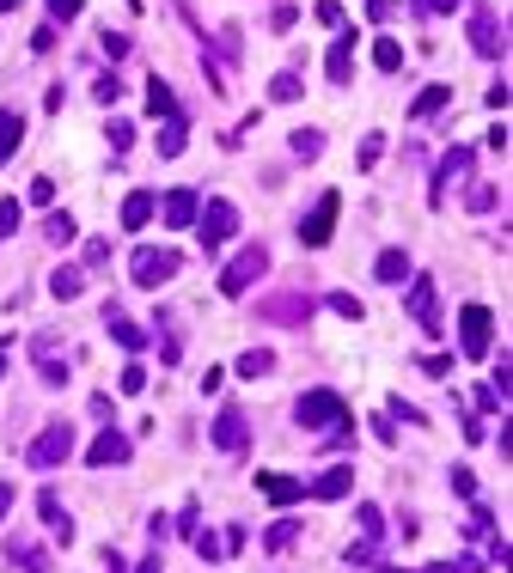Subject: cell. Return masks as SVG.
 <instances>
[{
  "label": "cell",
  "instance_id": "6da1fadb",
  "mask_svg": "<svg viewBox=\"0 0 513 573\" xmlns=\"http://www.w3.org/2000/svg\"><path fill=\"white\" fill-rule=\"evenodd\" d=\"M294 421H300L306 434H330V427L348 421V403H342L337 391H324V384H318V391H306V397L294 403Z\"/></svg>",
  "mask_w": 513,
  "mask_h": 573
},
{
  "label": "cell",
  "instance_id": "bcb514c9",
  "mask_svg": "<svg viewBox=\"0 0 513 573\" xmlns=\"http://www.w3.org/2000/svg\"><path fill=\"white\" fill-rule=\"evenodd\" d=\"M452 488H458V494H465V501H477V476L465 470V464H458V470H452Z\"/></svg>",
  "mask_w": 513,
  "mask_h": 573
},
{
  "label": "cell",
  "instance_id": "681fc988",
  "mask_svg": "<svg viewBox=\"0 0 513 573\" xmlns=\"http://www.w3.org/2000/svg\"><path fill=\"white\" fill-rule=\"evenodd\" d=\"M196 555H202V561H220V537H208V531H196Z\"/></svg>",
  "mask_w": 513,
  "mask_h": 573
},
{
  "label": "cell",
  "instance_id": "30bf717a",
  "mask_svg": "<svg viewBox=\"0 0 513 573\" xmlns=\"http://www.w3.org/2000/svg\"><path fill=\"white\" fill-rule=\"evenodd\" d=\"M465 171H471V147H446V153H440V165H434V190H428V202L440 207V202H446V190H452V183L465 177Z\"/></svg>",
  "mask_w": 513,
  "mask_h": 573
},
{
  "label": "cell",
  "instance_id": "11a10c76",
  "mask_svg": "<svg viewBox=\"0 0 513 573\" xmlns=\"http://www.w3.org/2000/svg\"><path fill=\"white\" fill-rule=\"evenodd\" d=\"M489 110H508V73H501V80L489 86Z\"/></svg>",
  "mask_w": 513,
  "mask_h": 573
},
{
  "label": "cell",
  "instance_id": "be15d7a7",
  "mask_svg": "<svg viewBox=\"0 0 513 573\" xmlns=\"http://www.w3.org/2000/svg\"><path fill=\"white\" fill-rule=\"evenodd\" d=\"M13 6H19V0H0V13H13Z\"/></svg>",
  "mask_w": 513,
  "mask_h": 573
},
{
  "label": "cell",
  "instance_id": "603a6c76",
  "mask_svg": "<svg viewBox=\"0 0 513 573\" xmlns=\"http://www.w3.org/2000/svg\"><path fill=\"white\" fill-rule=\"evenodd\" d=\"M153 207H159V196H153V190H135V196L123 202V232H141V226L153 220Z\"/></svg>",
  "mask_w": 513,
  "mask_h": 573
},
{
  "label": "cell",
  "instance_id": "ac0fdd59",
  "mask_svg": "<svg viewBox=\"0 0 513 573\" xmlns=\"http://www.w3.org/2000/svg\"><path fill=\"white\" fill-rule=\"evenodd\" d=\"M324 73H330V86H348V80H355V31H337V43H330V62H324Z\"/></svg>",
  "mask_w": 513,
  "mask_h": 573
},
{
  "label": "cell",
  "instance_id": "d590c367",
  "mask_svg": "<svg viewBox=\"0 0 513 573\" xmlns=\"http://www.w3.org/2000/svg\"><path fill=\"white\" fill-rule=\"evenodd\" d=\"M104 140H110V153H129V147H135V122H123V116H116V122L104 129Z\"/></svg>",
  "mask_w": 513,
  "mask_h": 573
},
{
  "label": "cell",
  "instance_id": "6f0895ef",
  "mask_svg": "<svg viewBox=\"0 0 513 573\" xmlns=\"http://www.w3.org/2000/svg\"><path fill=\"white\" fill-rule=\"evenodd\" d=\"M31 49H37V55H49V49H56V25H43V31L31 37Z\"/></svg>",
  "mask_w": 513,
  "mask_h": 573
},
{
  "label": "cell",
  "instance_id": "7dc6e473",
  "mask_svg": "<svg viewBox=\"0 0 513 573\" xmlns=\"http://www.w3.org/2000/svg\"><path fill=\"white\" fill-rule=\"evenodd\" d=\"M31 202H37V207L56 202V177H37V183H31Z\"/></svg>",
  "mask_w": 513,
  "mask_h": 573
},
{
  "label": "cell",
  "instance_id": "52a82bcc",
  "mask_svg": "<svg viewBox=\"0 0 513 573\" xmlns=\"http://www.w3.org/2000/svg\"><path fill=\"white\" fill-rule=\"evenodd\" d=\"M489 336H495V311H489V305H465V311H458V348H465L471 360H483V354H489Z\"/></svg>",
  "mask_w": 513,
  "mask_h": 573
},
{
  "label": "cell",
  "instance_id": "8992f818",
  "mask_svg": "<svg viewBox=\"0 0 513 573\" xmlns=\"http://www.w3.org/2000/svg\"><path fill=\"white\" fill-rule=\"evenodd\" d=\"M471 49H477L483 62H501L508 55V25L495 19V6H477L471 13Z\"/></svg>",
  "mask_w": 513,
  "mask_h": 573
},
{
  "label": "cell",
  "instance_id": "9c48e42d",
  "mask_svg": "<svg viewBox=\"0 0 513 573\" xmlns=\"http://www.w3.org/2000/svg\"><path fill=\"white\" fill-rule=\"evenodd\" d=\"M171 274H177V250H166V244H141L135 250V287L159 293V281H171Z\"/></svg>",
  "mask_w": 513,
  "mask_h": 573
},
{
  "label": "cell",
  "instance_id": "7402d4cb",
  "mask_svg": "<svg viewBox=\"0 0 513 573\" xmlns=\"http://www.w3.org/2000/svg\"><path fill=\"white\" fill-rule=\"evenodd\" d=\"M373 274L385 281V287H398V281H410L415 274V263H410V250H379V263H373Z\"/></svg>",
  "mask_w": 513,
  "mask_h": 573
},
{
  "label": "cell",
  "instance_id": "f6af8a7d",
  "mask_svg": "<svg viewBox=\"0 0 513 573\" xmlns=\"http://www.w3.org/2000/svg\"><path fill=\"white\" fill-rule=\"evenodd\" d=\"M508 403V397H501V391H495V384H477V409L483 415H495V409Z\"/></svg>",
  "mask_w": 513,
  "mask_h": 573
},
{
  "label": "cell",
  "instance_id": "4fadbf2b",
  "mask_svg": "<svg viewBox=\"0 0 513 573\" xmlns=\"http://www.w3.org/2000/svg\"><path fill=\"white\" fill-rule=\"evenodd\" d=\"M159 214H166L171 232H184V226H196V214H202V196H196V190H171L166 202H159Z\"/></svg>",
  "mask_w": 513,
  "mask_h": 573
},
{
  "label": "cell",
  "instance_id": "f1b7e54d",
  "mask_svg": "<svg viewBox=\"0 0 513 573\" xmlns=\"http://www.w3.org/2000/svg\"><path fill=\"white\" fill-rule=\"evenodd\" d=\"M269 372H275L269 348H244V354H239V378H269Z\"/></svg>",
  "mask_w": 513,
  "mask_h": 573
},
{
  "label": "cell",
  "instance_id": "44dd1931",
  "mask_svg": "<svg viewBox=\"0 0 513 573\" xmlns=\"http://www.w3.org/2000/svg\"><path fill=\"white\" fill-rule=\"evenodd\" d=\"M6 561H13V568H25V573H49V555H43L31 537H19V531L6 537Z\"/></svg>",
  "mask_w": 513,
  "mask_h": 573
},
{
  "label": "cell",
  "instance_id": "7a4b0ae2",
  "mask_svg": "<svg viewBox=\"0 0 513 573\" xmlns=\"http://www.w3.org/2000/svg\"><path fill=\"white\" fill-rule=\"evenodd\" d=\"M263 274H269V250H263V244H244L239 257L220 269V293H227V299H244L251 281H263Z\"/></svg>",
  "mask_w": 513,
  "mask_h": 573
},
{
  "label": "cell",
  "instance_id": "60d3db41",
  "mask_svg": "<svg viewBox=\"0 0 513 573\" xmlns=\"http://www.w3.org/2000/svg\"><path fill=\"white\" fill-rule=\"evenodd\" d=\"M312 13H318V25H330V31H342V0H318Z\"/></svg>",
  "mask_w": 513,
  "mask_h": 573
},
{
  "label": "cell",
  "instance_id": "680465c9",
  "mask_svg": "<svg viewBox=\"0 0 513 573\" xmlns=\"http://www.w3.org/2000/svg\"><path fill=\"white\" fill-rule=\"evenodd\" d=\"M239 549H244V531H239V525H233V531L220 537V555H239Z\"/></svg>",
  "mask_w": 513,
  "mask_h": 573
},
{
  "label": "cell",
  "instance_id": "ffe728a7",
  "mask_svg": "<svg viewBox=\"0 0 513 573\" xmlns=\"http://www.w3.org/2000/svg\"><path fill=\"white\" fill-rule=\"evenodd\" d=\"M312 501H342V494H355V470L348 464H337V470H324L318 482H306Z\"/></svg>",
  "mask_w": 513,
  "mask_h": 573
},
{
  "label": "cell",
  "instance_id": "d4e9b609",
  "mask_svg": "<svg viewBox=\"0 0 513 573\" xmlns=\"http://www.w3.org/2000/svg\"><path fill=\"white\" fill-rule=\"evenodd\" d=\"M19 140H25V116L19 110H0V165L19 153Z\"/></svg>",
  "mask_w": 513,
  "mask_h": 573
},
{
  "label": "cell",
  "instance_id": "e575fe53",
  "mask_svg": "<svg viewBox=\"0 0 513 573\" xmlns=\"http://www.w3.org/2000/svg\"><path fill=\"white\" fill-rule=\"evenodd\" d=\"M294 537H300V525H294V518H275L269 531H263V543H269V549H294Z\"/></svg>",
  "mask_w": 513,
  "mask_h": 573
},
{
  "label": "cell",
  "instance_id": "ba28073f",
  "mask_svg": "<svg viewBox=\"0 0 513 573\" xmlns=\"http://www.w3.org/2000/svg\"><path fill=\"white\" fill-rule=\"evenodd\" d=\"M404 305H410V317L428 330V336H440V293H434V281H428V274H410Z\"/></svg>",
  "mask_w": 513,
  "mask_h": 573
},
{
  "label": "cell",
  "instance_id": "484cf974",
  "mask_svg": "<svg viewBox=\"0 0 513 573\" xmlns=\"http://www.w3.org/2000/svg\"><path fill=\"white\" fill-rule=\"evenodd\" d=\"M49 293H56V299H80V293H86V274L62 263V269L49 274Z\"/></svg>",
  "mask_w": 513,
  "mask_h": 573
},
{
  "label": "cell",
  "instance_id": "9a60e30c",
  "mask_svg": "<svg viewBox=\"0 0 513 573\" xmlns=\"http://www.w3.org/2000/svg\"><path fill=\"white\" fill-rule=\"evenodd\" d=\"M37 512H43V525H49V537L62 543V549H68L73 543V518H68V506L56 501V488H43V494H37Z\"/></svg>",
  "mask_w": 513,
  "mask_h": 573
},
{
  "label": "cell",
  "instance_id": "f546056e",
  "mask_svg": "<svg viewBox=\"0 0 513 573\" xmlns=\"http://www.w3.org/2000/svg\"><path fill=\"white\" fill-rule=\"evenodd\" d=\"M373 68L379 73H398V68H404V43H398V37H379V43H373Z\"/></svg>",
  "mask_w": 513,
  "mask_h": 573
},
{
  "label": "cell",
  "instance_id": "1f68e13d",
  "mask_svg": "<svg viewBox=\"0 0 513 573\" xmlns=\"http://www.w3.org/2000/svg\"><path fill=\"white\" fill-rule=\"evenodd\" d=\"M355 518H361V537H367V543L385 537V512H379L373 501H361V506H355Z\"/></svg>",
  "mask_w": 513,
  "mask_h": 573
},
{
  "label": "cell",
  "instance_id": "277c9868",
  "mask_svg": "<svg viewBox=\"0 0 513 573\" xmlns=\"http://www.w3.org/2000/svg\"><path fill=\"white\" fill-rule=\"evenodd\" d=\"M233 232H239V207L214 196V202L196 214V238H202V250H220V244H227Z\"/></svg>",
  "mask_w": 513,
  "mask_h": 573
},
{
  "label": "cell",
  "instance_id": "5b68a950",
  "mask_svg": "<svg viewBox=\"0 0 513 573\" xmlns=\"http://www.w3.org/2000/svg\"><path fill=\"white\" fill-rule=\"evenodd\" d=\"M337 214H342V196H337V190H324V196H318V207L300 220V244H306V250H324V244H330V232H337Z\"/></svg>",
  "mask_w": 513,
  "mask_h": 573
},
{
  "label": "cell",
  "instance_id": "8fae6325",
  "mask_svg": "<svg viewBox=\"0 0 513 573\" xmlns=\"http://www.w3.org/2000/svg\"><path fill=\"white\" fill-rule=\"evenodd\" d=\"M86 464L92 470H110V464H129V434H116V427H104L92 445H86Z\"/></svg>",
  "mask_w": 513,
  "mask_h": 573
},
{
  "label": "cell",
  "instance_id": "4dcf8cb0",
  "mask_svg": "<svg viewBox=\"0 0 513 573\" xmlns=\"http://www.w3.org/2000/svg\"><path fill=\"white\" fill-rule=\"evenodd\" d=\"M269 98H275V104H300V98H306L300 73H294V68H287V73H275V80H269Z\"/></svg>",
  "mask_w": 513,
  "mask_h": 573
},
{
  "label": "cell",
  "instance_id": "f35d334b",
  "mask_svg": "<svg viewBox=\"0 0 513 573\" xmlns=\"http://www.w3.org/2000/svg\"><path fill=\"white\" fill-rule=\"evenodd\" d=\"M116 391H123V397H141V391H147V367H123V378H116Z\"/></svg>",
  "mask_w": 513,
  "mask_h": 573
},
{
  "label": "cell",
  "instance_id": "c3c4849f",
  "mask_svg": "<svg viewBox=\"0 0 513 573\" xmlns=\"http://www.w3.org/2000/svg\"><path fill=\"white\" fill-rule=\"evenodd\" d=\"M19 232V202H0V238Z\"/></svg>",
  "mask_w": 513,
  "mask_h": 573
},
{
  "label": "cell",
  "instance_id": "db71d44e",
  "mask_svg": "<svg viewBox=\"0 0 513 573\" xmlns=\"http://www.w3.org/2000/svg\"><path fill=\"white\" fill-rule=\"evenodd\" d=\"M294 19H300V6H275L269 25H275V31H294Z\"/></svg>",
  "mask_w": 513,
  "mask_h": 573
},
{
  "label": "cell",
  "instance_id": "e0dca14e",
  "mask_svg": "<svg viewBox=\"0 0 513 573\" xmlns=\"http://www.w3.org/2000/svg\"><path fill=\"white\" fill-rule=\"evenodd\" d=\"M244 409H220V421H214V445H220V451H227V458H239L244 451Z\"/></svg>",
  "mask_w": 513,
  "mask_h": 573
},
{
  "label": "cell",
  "instance_id": "91938a15",
  "mask_svg": "<svg viewBox=\"0 0 513 573\" xmlns=\"http://www.w3.org/2000/svg\"><path fill=\"white\" fill-rule=\"evenodd\" d=\"M367 13H373V19H391V13H398V0H367Z\"/></svg>",
  "mask_w": 513,
  "mask_h": 573
},
{
  "label": "cell",
  "instance_id": "4316f807",
  "mask_svg": "<svg viewBox=\"0 0 513 573\" xmlns=\"http://www.w3.org/2000/svg\"><path fill=\"white\" fill-rule=\"evenodd\" d=\"M147 116H177V98H171V86L159 80V73L147 80Z\"/></svg>",
  "mask_w": 513,
  "mask_h": 573
},
{
  "label": "cell",
  "instance_id": "74e56055",
  "mask_svg": "<svg viewBox=\"0 0 513 573\" xmlns=\"http://www.w3.org/2000/svg\"><path fill=\"white\" fill-rule=\"evenodd\" d=\"M330 311H337V317H348V324H361V317H367V305L355 299V293H330Z\"/></svg>",
  "mask_w": 513,
  "mask_h": 573
},
{
  "label": "cell",
  "instance_id": "f907efd6",
  "mask_svg": "<svg viewBox=\"0 0 513 573\" xmlns=\"http://www.w3.org/2000/svg\"><path fill=\"white\" fill-rule=\"evenodd\" d=\"M86 269H110V244H86Z\"/></svg>",
  "mask_w": 513,
  "mask_h": 573
},
{
  "label": "cell",
  "instance_id": "6125c7cd",
  "mask_svg": "<svg viewBox=\"0 0 513 573\" xmlns=\"http://www.w3.org/2000/svg\"><path fill=\"white\" fill-rule=\"evenodd\" d=\"M135 573H159V555H147V561H141V568Z\"/></svg>",
  "mask_w": 513,
  "mask_h": 573
},
{
  "label": "cell",
  "instance_id": "d6986e66",
  "mask_svg": "<svg viewBox=\"0 0 513 573\" xmlns=\"http://www.w3.org/2000/svg\"><path fill=\"white\" fill-rule=\"evenodd\" d=\"M104 330H110V341H116V348H129V354H141V348H147V330H141L135 317H123L116 305L104 311Z\"/></svg>",
  "mask_w": 513,
  "mask_h": 573
},
{
  "label": "cell",
  "instance_id": "8d00e7d4",
  "mask_svg": "<svg viewBox=\"0 0 513 573\" xmlns=\"http://www.w3.org/2000/svg\"><path fill=\"white\" fill-rule=\"evenodd\" d=\"M92 98H98L104 110H110V104L123 98V80H116V73H98V80H92Z\"/></svg>",
  "mask_w": 513,
  "mask_h": 573
},
{
  "label": "cell",
  "instance_id": "7c38bea8",
  "mask_svg": "<svg viewBox=\"0 0 513 573\" xmlns=\"http://www.w3.org/2000/svg\"><path fill=\"white\" fill-rule=\"evenodd\" d=\"M257 317H269V324H306V317H312V293H281V299H263V305H257Z\"/></svg>",
  "mask_w": 513,
  "mask_h": 573
},
{
  "label": "cell",
  "instance_id": "2e32d148",
  "mask_svg": "<svg viewBox=\"0 0 513 573\" xmlns=\"http://www.w3.org/2000/svg\"><path fill=\"white\" fill-rule=\"evenodd\" d=\"M31 360H37V372H43V384H56V391L68 384V360L56 354V336H37L31 341Z\"/></svg>",
  "mask_w": 513,
  "mask_h": 573
},
{
  "label": "cell",
  "instance_id": "7bdbcfd3",
  "mask_svg": "<svg viewBox=\"0 0 513 573\" xmlns=\"http://www.w3.org/2000/svg\"><path fill=\"white\" fill-rule=\"evenodd\" d=\"M465 202L477 207V214H489V207H495V183H471V196H465Z\"/></svg>",
  "mask_w": 513,
  "mask_h": 573
},
{
  "label": "cell",
  "instance_id": "83f0119b",
  "mask_svg": "<svg viewBox=\"0 0 513 573\" xmlns=\"http://www.w3.org/2000/svg\"><path fill=\"white\" fill-rule=\"evenodd\" d=\"M43 238H49L56 250H68L73 238H80V226H73V214H49V220H43Z\"/></svg>",
  "mask_w": 513,
  "mask_h": 573
},
{
  "label": "cell",
  "instance_id": "3957f363",
  "mask_svg": "<svg viewBox=\"0 0 513 573\" xmlns=\"http://www.w3.org/2000/svg\"><path fill=\"white\" fill-rule=\"evenodd\" d=\"M68 458H73V427H68V421L43 427V434L31 439V451H25L31 470H56V464H68Z\"/></svg>",
  "mask_w": 513,
  "mask_h": 573
},
{
  "label": "cell",
  "instance_id": "cb8c5ba5",
  "mask_svg": "<svg viewBox=\"0 0 513 573\" xmlns=\"http://www.w3.org/2000/svg\"><path fill=\"white\" fill-rule=\"evenodd\" d=\"M184 140H190V116L177 110V116H166V129H159V159H177Z\"/></svg>",
  "mask_w": 513,
  "mask_h": 573
},
{
  "label": "cell",
  "instance_id": "9f6ffc18",
  "mask_svg": "<svg viewBox=\"0 0 513 573\" xmlns=\"http://www.w3.org/2000/svg\"><path fill=\"white\" fill-rule=\"evenodd\" d=\"M415 13H452V6H465V0H410Z\"/></svg>",
  "mask_w": 513,
  "mask_h": 573
},
{
  "label": "cell",
  "instance_id": "ee69618b",
  "mask_svg": "<svg viewBox=\"0 0 513 573\" xmlns=\"http://www.w3.org/2000/svg\"><path fill=\"white\" fill-rule=\"evenodd\" d=\"M43 6H49V19H62V25H68V19H80V6H86V0H43Z\"/></svg>",
  "mask_w": 513,
  "mask_h": 573
},
{
  "label": "cell",
  "instance_id": "b9f144b4",
  "mask_svg": "<svg viewBox=\"0 0 513 573\" xmlns=\"http://www.w3.org/2000/svg\"><path fill=\"white\" fill-rule=\"evenodd\" d=\"M220 55H227V62H239V55H244V43H239V25H220Z\"/></svg>",
  "mask_w": 513,
  "mask_h": 573
},
{
  "label": "cell",
  "instance_id": "e7e4bbea",
  "mask_svg": "<svg viewBox=\"0 0 513 573\" xmlns=\"http://www.w3.org/2000/svg\"><path fill=\"white\" fill-rule=\"evenodd\" d=\"M0 378H6V348H0Z\"/></svg>",
  "mask_w": 513,
  "mask_h": 573
},
{
  "label": "cell",
  "instance_id": "f5cc1de1",
  "mask_svg": "<svg viewBox=\"0 0 513 573\" xmlns=\"http://www.w3.org/2000/svg\"><path fill=\"white\" fill-rule=\"evenodd\" d=\"M422 367L434 372V378H452V354H428V360H422Z\"/></svg>",
  "mask_w": 513,
  "mask_h": 573
},
{
  "label": "cell",
  "instance_id": "ab89813d",
  "mask_svg": "<svg viewBox=\"0 0 513 573\" xmlns=\"http://www.w3.org/2000/svg\"><path fill=\"white\" fill-rule=\"evenodd\" d=\"M98 49L110 55V62H123V55H129L135 43H129V31H104V37H98Z\"/></svg>",
  "mask_w": 513,
  "mask_h": 573
},
{
  "label": "cell",
  "instance_id": "d6a6232c",
  "mask_svg": "<svg viewBox=\"0 0 513 573\" xmlns=\"http://www.w3.org/2000/svg\"><path fill=\"white\" fill-rule=\"evenodd\" d=\"M446 98H452V86H422V98L410 104V116H434V110H446Z\"/></svg>",
  "mask_w": 513,
  "mask_h": 573
},
{
  "label": "cell",
  "instance_id": "836d02e7",
  "mask_svg": "<svg viewBox=\"0 0 513 573\" xmlns=\"http://www.w3.org/2000/svg\"><path fill=\"white\" fill-rule=\"evenodd\" d=\"M287 147H294V159H318V153H324V135H318V129H294Z\"/></svg>",
  "mask_w": 513,
  "mask_h": 573
},
{
  "label": "cell",
  "instance_id": "94428289",
  "mask_svg": "<svg viewBox=\"0 0 513 573\" xmlns=\"http://www.w3.org/2000/svg\"><path fill=\"white\" fill-rule=\"evenodd\" d=\"M13 512V482H0V518Z\"/></svg>",
  "mask_w": 513,
  "mask_h": 573
},
{
  "label": "cell",
  "instance_id": "816d5d0a",
  "mask_svg": "<svg viewBox=\"0 0 513 573\" xmlns=\"http://www.w3.org/2000/svg\"><path fill=\"white\" fill-rule=\"evenodd\" d=\"M379 153H385V135H367V147H361V165H379Z\"/></svg>",
  "mask_w": 513,
  "mask_h": 573
},
{
  "label": "cell",
  "instance_id": "5bb4252c",
  "mask_svg": "<svg viewBox=\"0 0 513 573\" xmlns=\"http://www.w3.org/2000/svg\"><path fill=\"white\" fill-rule=\"evenodd\" d=\"M257 494L275 506H294V501H306V482H294V476H281V470H263L257 476Z\"/></svg>",
  "mask_w": 513,
  "mask_h": 573
}]
</instances>
